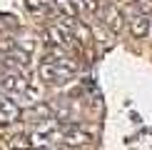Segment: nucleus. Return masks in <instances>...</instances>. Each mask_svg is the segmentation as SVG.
Wrapping results in <instances>:
<instances>
[{
	"label": "nucleus",
	"instance_id": "nucleus-1",
	"mask_svg": "<svg viewBox=\"0 0 152 150\" xmlns=\"http://www.w3.org/2000/svg\"><path fill=\"white\" fill-rule=\"evenodd\" d=\"M40 73L45 75L50 83H65L75 73V65L70 60H65V58H48V62L40 68Z\"/></svg>",
	"mask_w": 152,
	"mask_h": 150
}]
</instances>
